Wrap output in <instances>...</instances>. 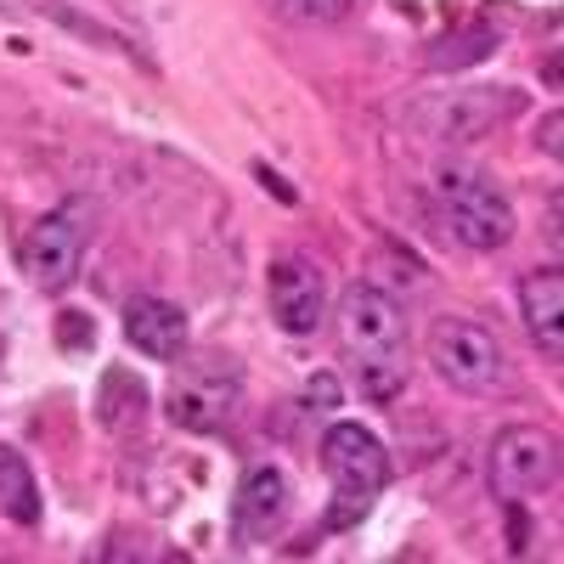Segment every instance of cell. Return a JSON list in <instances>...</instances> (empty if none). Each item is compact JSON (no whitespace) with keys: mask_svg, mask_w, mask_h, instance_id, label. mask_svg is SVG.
<instances>
[{"mask_svg":"<svg viewBox=\"0 0 564 564\" xmlns=\"http://www.w3.org/2000/svg\"><path fill=\"white\" fill-rule=\"evenodd\" d=\"M334 327H339V345L356 367V390L372 401V406H390L401 390H406V311L372 289V282H350L339 294V311H334Z\"/></svg>","mask_w":564,"mask_h":564,"instance_id":"cell-1","label":"cell"},{"mask_svg":"<svg viewBox=\"0 0 564 564\" xmlns=\"http://www.w3.org/2000/svg\"><path fill=\"white\" fill-rule=\"evenodd\" d=\"M430 209L446 226V238L475 249V254H497L513 238V204L508 193L475 164H435L430 170Z\"/></svg>","mask_w":564,"mask_h":564,"instance_id":"cell-2","label":"cell"},{"mask_svg":"<svg viewBox=\"0 0 564 564\" xmlns=\"http://www.w3.org/2000/svg\"><path fill=\"white\" fill-rule=\"evenodd\" d=\"M322 468L334 480V508H327V531H345L356 525L361 513L379 502V491L390 486V457H384V441L361 430V423L339 417L327 423L322 435Z\"/></svg>","mask_w":564,"mask_h":564,"instance_id":"cell-3","label":"cell"},{"mask_svg":"<svg viewBox=\"0 0 564 564\" xmlns=\"http://www.w3.org/2000/svg\"><path fill=\"white\" fill-rule=\"evenodd\" d=\"M170 423L186 435H220L231 417L243 406V367L220 356V350H204V356H186L181 350V367L170 379Z\"/></svg>","mask_w":564,"mask_h":564,"instance_id":"cell-4","label":"cell"},{"mask_svg":"<svg viewBox=\"0 0 564 564\" xmlns=\"http://www.w3.org/2000/svg\"><path fill=\"white\" fill-rule=\"evenodd\" d=\"M491 497L497 502H536L558 486V435L542 430V423H508V430L491 441Z\"/></svg>","mask_w":564,"mask_h":564,"instance_id":"cell-5","label":"cell"},{"mask_svg":"<svg viewBox=\"0 0 564 564\" xmlns=\"http://www.w3.org/2000/svg\"><path fill=\"white\" fill-rule=\"evenodd\" d=\"M430 367L441 372V384L463 390V395H491L508 372V356L497 345V334H486L468 316H435L430 327Z\"/></svg>","mask_w":564,"mask_h":564,"instance_id":"cell-6","label":"cell"},{"mask_svg":"<svg viewBox=\"0 0 564 564\" xmlns=\"http://www.w3.org/2000/svg\"><path fill=\"white\" fill-rule=\"evenodd\" d=\"M265 305L271 322L282 327L289 339H305L327 322V271L311 254H282L265 271Z\"/></svg>","mask_w":564,"mask_h":564,"instance_id":"cell-7","label":"cell"},{"mask_svg":"<svg viewBox=\"0 0 564 564\" xmlns=\"http://www.w3.org/2000/svg\"><path fill=\"white\" fill-rule=\"evenodd\" d=\"M23 271L40 294H63L74 289V276L85 265V226L74 220V209H57V215H45L29 238H23Z\"/></svg>","mask_w":564,"mask_h":564,"instance_id":"cell-8","label":"cell"},{"mask_svg":"<svg viewBox=\"0 0 564 564\" xmlns=\"http://www.w3.org/2000/svg\"><path fill=\"white\" fill-rule=\"evenodd\" d=\"M282 520H289V475L276 463H249L238 480V502H231V525L243 542H265Z\"/></svg>","mask_w":564,"mask_h":564,"instance_id":"cell-9","label":"cell"},{"mask_svg":"<svg viewBox=\"0 0 564 564\" xmlns=\"http://www.w3.org/2000/svg\"><path fill=\"white\" fill-rule=\"evenodd\" d=\"M186 311L175 300H159V294H135L124 305V339L148 356V361H181L186 350Z\"/></svg>","mask_w":564,"mask_h":564,"instance_id":"cell-10","label":"cell"},{"mask_svg":"<svg viewBox=\"0 0 564 564\" xmlns=\"http://www.w3.org/2000/svg\"><path fill=\"white\" fill-rule=\"evenodd\" d=\"M520 316H525V334L536 339V350L547 361H558L564 356V276H558V265L520 276Z\"/></svg>","mask_w":564,"mask_h":564,"instance_id":"cell-11","label":"cell"},{"mask_svg":"<svg viewBox=\"0 0 564 564\" xmlns=\"http://www.w3.org/2000/svg\"><path fill=\"white\" fill-rule=\"evenodd\" d=\"M513 108H520V90H502L497 85V97H491V90H457L441 113H430V130L441 141H475L491 124H502Z\"/></svg>","mask_w":564,"mask_h":564,"instance_id":"cell-12","label":"cell"},{"mask_svg":"<svg viewBox=\"0 0 564 564\" xmlns=\"http://www.w3.org/2000/svg\"><path fill=\"white\" fill-rule=\"evenodd\" d=\"M0 513L18 525H40V486H34V468L23 463V452H12L0 441Z\"/></svg>","mask_w":564,"mask_h":564,"instance_id":"cell-13","label":"cell"},{"mask_svg":"<svg viewBox=\"0 0 564 564\" xmlns=\"http://www.w3.org/2000/svg\"><path fill=\"white\" fill-rule=\"evenodd\" d=\"M265 7L289 23H345L356 0H265Z\"/></svg>","mask_w":564,"mask_h":564,"instance_id":"cell-14","label":"cell"},{"mask_svg":"<svg viewBox=\"0 0 564 564\" xmlns=\"http://www.w3.org/2000/svg\"><path fill=\"white\" fill-rule=\"evenodd\" d=\"M305 406H316V412L339 406V379H334V372H316V379L305 384Z\"/></svg>","mask_w":564,"mask_h":564,"instance_id":"cell-15","label":"cell"},{"mask_svg":"<svg viewBox=\"0 0 564 564\" xmlns=\"http://www.w3.org/2000/svg\"><path fill=\"white\" fill-rule=\"evenodd\" d=\"M558 124H564V119H558V108H553V113L542 119V135H536V141H542V153H547V159H558Z\"/></svg>","mask_w":564,"mask_h":564,"instance_id":"cell-16","label":"cell"}]
</instances>
